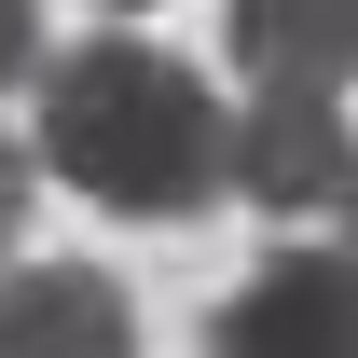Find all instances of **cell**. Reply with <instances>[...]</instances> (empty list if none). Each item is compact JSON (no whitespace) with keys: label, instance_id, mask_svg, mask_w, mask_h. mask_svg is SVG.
<instances>
[{"label":"cell","instance_id":"7","mask_svg":"<svg viewBox=\"0 0 358 358\" xmlns=\"http://www.w3.org/2000/svg\"><path fill=\"white\" fill-rule=\"evenodd\" d=\"M331 207H345V234H358V166H345V193H331Z\"/></svg>","mask_w":358,"mask_h":358},{"label":"cell","instance_id":"4","mask_svg":"<svg viewBox=\"0 0 358 358\" xmlns=\"http://www.w3.org/2000/svg\"><path fill=\"white\" fill-rule=\"evenodd\" d=\"M0 358H138V303L96 262H28L0 275Z\"/></svg>","mask_w":358,"mask_h":358},{"label":"cell","instance_id":"1","mask_svg":"<svg viewBox=\"0 0 358 358\" xmlns=\"http://www.w3.org/2000/svg\"><path fill=\"white\" fill-rule=\"evenodd\" d=\"M28 152H42L69 193H96L110 221H193L234 193V110L166 42H55L42 83H28Z\"/></svg>","mask_w":358,"mask_h":358},{"label":"cell","instance_id":"2","mask_svg":"<svg viewBox=\"0 0 358 358\" xmlns=\"http://www.w3.org/2000/svg\"><path fill=\"white\" fill-rule=\"evenodd\" d=\"M207 358H358V234L345 248H262L207 317Z\"/></svg>","mask_w":358,"mask_h":358},{"label":"cell","instance_id":"3","mask_svg":"<svg viewBox=\"0 0 358 358\" xmlns=\"http://www.w3.org/2000/svg\"><path fill=\"white\" fill-rule=\"evenodd\" d=\"M345 166H358V138H345L331 83H248V110H234V193L262 221H317L345 193Z\"/></svg>","mask_w":358,"mask_h":358},{"label":"cell","instance_id":"6","mask_svg":"<svg viewBox=\"0 0 358 358\" xmlns=\"http://www.w3.org/2000/svg\"><path fill=\"white\" fill-rule=\"evenodd\" d=\"M28 207H42V152H28V138H0V262H14Z\"/></svg>","mask_w":358,"mask_h":358},{"label":"cell","instance_id":"8","mask_svg":"<svg viewBox=\"0 0 358 358\" xmlns=\"http://www.w3.org/2000/svg\"><path fill=\"white\" fill-rule=\"evenodd\" d=\"M96 14H152V0H96Z\"/></svg>","mask_w":358,"mask_h":358},{"label":"cell","instance_id":"5","mask_svg":"<svg viewBox=\"0 0 358 358\" xmlns=\"http://www.w3.org/2000/svg\"><path fill=\"white\" fill-rule=\"evenodd\" d=\"M221 42L248 83H331L358 69V0H221Z\"/></svg>","mask_w":358,"mask_h":358}]
</instances>
